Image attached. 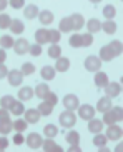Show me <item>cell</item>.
Masks as SVG:
<instances>
[{"instance_id": "44dd1931", "label": "cell", "mask_w": 123, "mask_h": 152, "mask_svg": "<svg viewBox=\"0 0 123 152\" xmlns=\"http://www.w3.org/2000/svg\"><path fill=\"white\" fill-rule=\"evenodd\" d=\"M98 54H100V55H98V58H100L101 62H110V60H113V58H115L113 52L110 50V47H108V45H105V47H101Z\"/></svg>"}, {"instance_id": "c3c4849f", "label": "cell", "mask_w": 123, "mask_h": 152, "mask_svg": "<svg viewBox=\"0 0 123 152\" xmlns=\"http://www.w3.org/2000/svg\"><path fill=\"white\" fill-rule=\"evenodd\" d=\"M9 5L15 10L23 9V7H25V0H9Z\"/></svg>"}, {"instance_id": "9c48e42d", "label": "cell", "mask_w": 123, "mask_h": 152, "mask_svg": "<svg viewBox=\"0 0 123 152\" xmlns=\"http://www.w3.org/2000/svg\"><path fill=\"white\" fill-rule=\"evenodd\" d=\"M122 127H120L118 125V122H116V124H110L108 125V129H106V139H108V140H120V139H122Z\"/></svg>"}, {"instance_id": "5bb4252c", "label": "cell", "mask_w": 123, "mask_h": 152, "mask_svg": "<svg viewBox=\"0 0 123 152\" xmlns=\"http://www.w3.org/2000/svg\"><path fill=\"white\" fill-rule=\"evenodd\" d=\"M38 12H40V9L35 4H30V5H25V7H23V15H25V18H28V20L37 18L38 17Z\"/></svg>"}, {"instance_id": "9a60e30c", "label": "cell", "mask_w": 123, "mask_h": 152, "mask_svg": "<svg viewBox=\"0 0 123 152\" xmlns=\"http://www.w3.org/2000/svg\"><path fill=\"white\" fill-rule=\"evenodd\" d=\"M93 80H95V85H97L98 89H103L106 84H108V75H106L105 72H101V70H97L95 72V77H93Z\"/></svg>"}, {"instance_id": "8992f818", "label": "cell", "mask_w": 123, "mask_h": 152, "mask_svg": "<svg viewBox=\"0 0 123 152\" xmlns=\"http://www.w3.org/2000/svg\"><path fill=\"white\" fill-rule=\"evenodd\" d=\"M7 80H9V84L12 85V87H20L22 82H23V74L20 70H17V69L9 70V74H7Z\"/></svg>"}, {"instance_id": "8fae6325", "label": "cell", "mask_w": 123, "mask_h": 152, "mask_svg": "<svg viewBox=\"0 0 123 152\" xmlns=\"http://www.w3.org/2000/svg\"><path fill=\"white\" fill-rule=\"evenodd\" d=\"M40 112L38 109H25V112H23V119H25L28 124H37V122L40 121Z\"/></svg>"}, {"instance_id": "bcb514c9", "label": "cell", "mask_w": 123, "mask_h": 152, "mask_svg": "<svg viewBox=\"0 0 123 152\" xmlns=\"http://www.w3.org/2000/svg\"><path fill=\"white\" fill-rule=\"evenodd\" d=\"M42 50H43V49H42V45L35 42L33 45H30V47H28V54L33 55V57H38V55H42Z\"/></svg>"}, {"instance_id": "d6986e66", "label": "cell", "mask_w": 123, "mask_h": 152, "mask_svg": "<svg viewBox=\"0 0 123 152\" xmlns=\"http://www.w3.org/2000/svg\"><path fill=\"white\" fill-rule=\"evenodd\" d=\"M70 20H72V25H73V30H82L85 27V18L82 14L70 15Z\"/></svg>"}, {"instance_id": "7a4b0ae2", "label": "cell", "mask_w": 123, "mask_h": 152, "mask_svg": "<svg viewBox=\"0 0 123 152\" xmlns=\"http://www.w3.org/2000/svg\"><path fill=\"white\" fill-rule=\"evenodd\" d=\"M58 121H60V125L62 127H65V129H72L75 124H77V115H75L73 110H63L58 115Z\"/></svg>"}, {"instance_id": "e575fe53", "label": "cell", "mask_w": 123, "mask_h": 152, "mask_svg": "<svg viewBox=\"0 0 123 152\" xmlns=\"http://www.w3.org/2000/svg\"><path fill=\"white\" fill-rule=\"evenodd\" d=\"M101 14H103V17H105L106 20H113L115 15H116V9H115L113 5H105Z\"/></svg>"}, {"instance_id": "d4e9b609", "label": "cell", "mask_w": 123, "mask_h": 152, "mask_svg": "<svg viewBox=\"0 0 123 152\" xmlns=\"http://www.w3.org/2000/svg\"><path fill=\"white\" fill-rule=\"evenodd\" d=\"M38 20L42 25H50L53 22V14L50 10H40L38 12Z\"/></svg>"}, {"instance_id": "4dcf8cb0", "label": "cell", "mask_w": 123, "mask_h": 152, "mask_svg": "<svg viewBox=\"0 0 123 152\" xmlns=\"http://www.w3.org/2000/svg\"><path fill=\"white\" fill-rule=\"evenodd\" d=\"M50 90V87H48V84L47 82H42V84H38L35 87V90H33V94L37 95L38 99H43L45 95H47V92Z\"/></svg>"}, {"instance_id": "6f0895ef", "label": "cell", "mask_w": 123, "mask_h": 152, "mask_svg": "<svg viewBox=\"0 0 123 152\" xmlns=\"http://www.w3.org/2000/svg\"><path fill=\"white\" fill-rule=\"evenodd\" d=\"M122 147H123L122 144H118V145H116V149H115V151H116V152H120V151H122Z\"/></svg>"}, {"instance_id": "680465c9", "label": "cell", "mask_w": 123, "mask_h": 152, "mask_svg": "<svg viewBox=\"0 0 123 152\" xmlns=\"http://www.w3.org/2000/svg\"><path fill=\"white\" fill-rule=\"evenodd\" d=\"M90 2H92V4H100L101 0H90Z\"/></svg>"}, {"instance_id": "5b68a950", "label": "cell", "mask_w": 123, "mask_h": 152, "mask_svg": "<svg viewBox=\"0 0 123 152\" xmlns=\"http://www.w3.org/2000/svg\"><path fill=\"white\" fill-rule=\"evenodd\" d=\"M83 65H85V69H87L88 72H93V74H95L97 70H100L101 60L98 58V55H88V57L85 58Z\"/></svg>"}, {"instance_id": "f1b7e54d", "label": "cell", "mask_w": 123, "mask_h": 152, "mask_svg": "<svg viewBox=\"0 0 123 152\" xmlns=\"http://www.w3.org/2000/svg\"><path fill=\"white\" fill-rule=\"evenodd\" d=\"M37 109H38L40 115H43V117L52 115V112H53V105H52V104H48V102H45V100H42V102H40V105Z\"/></svg>"}, {"instance_id": "3957f363", "label": "cell", "mask_w": 123, "mask_h": 152, "mask_svg": "<svg viewBox=\"0 0 123 152\" xmlns=\"http://www.w3.org/2000/svg\"><path fill=\"white\" fill-rule=\"evenodd\" d=\"M78 117L80 119H83V121H90V119H93L95 117V107L93 105H90V104H80L78 105Z\"/></svg>"}, {"instance_id": "ac0fdd59", "label": "cell", "mask_w": 123, "mask_h": 152, "mask_svg": "<svg viewBox=\"0 0 123 152\" xmlns=\"http://www.w3.org/2000/svg\"><path fill=\"white\" fill-rule=\"evenodd\" d=\"M55 70L57 72H67L68 69H70V58H67V57H58L57 58V62H55Z\"/></svg>"}, {"instance_id": "681fc988", "label": "cell", "mask_w": 123, "mask_h": 152, "mask_svg": "<svg viewBox=\"0 0 123 152\" xmlns=\"http://www.w3.org/2000/svg\"><path fill=\"white\" fill-rule=\"evenodd\" d=\"M23 142H25V137L22 135V132H17V134L13 135V144L15 145H22Z\"/></svg>"}, {"instance_id": "2e32d148", "label": "cell", "mask_w": 123, "mask_h": 152, "mask_svg": "<svg viewBox=\"0 0 123 152\" xmlns=\"http://www.w3.org/2000/svg\"><path fill=\"white\" fill-rule=\"evenodd\" d=\"M9 112L12 114V115H15V117H22L23 112H25V105H23L22 100H15V102L10 105Z\"/></svg>"}, {"instance_id": "484cf974", "label": "cell", "mask_w": 123, "mask_h": 152, "mask_svg": "<svg viewBox=\"0 0 123 152\" xmlns=\"http://www.w3.org/2000/svg\"><path fill=\"white\" fill-rule=\"evenodd\" d=\"M58 30H60L62 34H68V32L73 30V25H72L70 17H63V18H62L60 23H58Z\"/></svg>"}, {"instance_id": "f35d334b", "label": "cell", "mask_w": 123, "mask_h": 152, "mask_svg": "<svg viewBox=\"0 0 123 152\" xmlns=\"http://www.w3.org/2000/svg\"><path fill=\"white\" fill-rule=\"evenodd\" d=\"M106 142H108V139H106V135H105V134H101V132L95 134V137H93V145H95V147H101V145H106Z\"/></svg>"}, {"instance_id": "d6a6232c", "label": "cell", "mask_w": 123, "mask_h": 152, "mask_svg": "<svg viewBox=\"0 0 123 152\" xmlns=\"http://www.w3.org/2000/svg\"><path fill=\"white\" fill-rule=\"evenodd\" d=\"M65 140L70 144V145H73V144H78V142H80V134L77 132V130H68V132L65 134Z\"/></svg>"}, {"instance_id": "ba28073f", "label": "cell", "mask_w": 123, "mask_h": 152, "mask_svg": "<svg viewBox=\"0 0 123 152\" xmlns=\"http://www.w3.org/2000/svg\"><path fill=\"white\" fill-rule=\"evenodd\" d=\"M103 90H105L106 97H118L120 94H122V84L120 82H108V84L103 87Z\"/></svg>"}, {"instance_id": "b9f144b4", "label": "cell", "mask_w": 123, "mask_h": 152, "mask_svg": "<svg viewBox=\"0 0 123 152\" xmlns=\"http://www.w3.org/2000/svg\"><path fill=\"white\" fill-rule=\"evenodd\" d=\"M13 42H15V40H13L10 35H2V37H0V45H2V49H5V50L12 49Z\"/></svg>"}, {"instance_id": "f546056e", "label": "cell", "mask_w": 123, "mask_h": 152, "mask_svg": "<svg viewBox=\"0 0 123 152\" xmlns=\"http://www.w3.org/2000/svg\"><path fill=\"white\" fill-rule=\"evenodd\" d=\"M101 30L105 34H108V35H113L116 32V23L113 20H105V22H101Z\"/></svg>"}, {"instance_id": "f5cc1de1", "label": "cell", "mask_w": 123, "mask_h": 152, "mask_svg": "<svg viewBox=\"0 0 123 152\" xmlns=\"http://www.w3.org/2000/svg\"><path fill=\"white\" fill-rule=\"evenodd\" d=\"M10 117V112H9V109H4V107H0V121L2 119H9Z\"/></svg>"}, {"instance_id": "52a82bcc", "label": "cell", "mask_w": 123, "mask_h": 152, "mask_svg": "<svg viewBox=\"0 0 123 152\" xmlns=\"http://www.w3.org/2000/svg\"><path fill=\"white\" fill-rule=\"evenodd\" d=\"M80 105V99L77 97L75 94H67L65 97H63V107L67 109V110H77Z\"/></svg>"}, {"instance_id": "8d00e7d4", "label": "cell", "mask_w": 123, "mask_h": 152, "mask_svg": "<svg viewBox=\"0 0 123 152\" xmlns=\"http://www.w3.org/2000/svg\"><path fill=\"white\" fill-rule=\"evenodd\" d=\"M108 47H110V50L113 52V55H115V57H118V55H122L123 47H122V42H120V40H111L110 44H108Z\"/></svg>"}, {"instance_id": "9f6ffc18", "label": "cell", "mask_w": 123, "mask_h": 152, "mask_svg": "<svg viewBox=\"0 0 123 152\" xmlns=\"http://www.w3.org/2000/svg\"><path fill=\"white\" fill-rule=\"evenodd\" d=\"M7 5H9V0H0V12H4L7 9Z\"/></svg>"}, {"instance_id": "836d02e7", "label": "cell", "mask_w": 123, "mask_h": 152, "mask_svg": "<svg viewBox=\"0 0 123 152\" xmlns=\"http://www.w3.org/2000/svg\"><path fill=\"white\" fill-rule=\"evenodd\" d=\"M27 127H28V122H27L25 119H20V117H18L17 121H13V130H15V132H25Z\"/></svg>"}, {"instance_id": "74e56055", "label": "cell", "mask_w": 123, "mask_h": 152, "mask_svg": "<svg viewBox=\"0 0 123 152\" xmlns=\"http://www.w3.org/2000/svg\"><path fill=\"white\" fill-rule=\"evenodd\" d=\"M62 39V32L58 30V28H52V30H48V42L50 44H58Z\"/></svg>"}, {"instance_id": "6da1fadb", "label": "cell", "mask_w": 123, "mask_h": 152, "mask_svg": "<svg viewBox=\"0 0 123 152\" xmlns=\"http://www.w3.org/2000/svg\"><path fill=\"white\" fill-rule=\"evenodd\" d=\"M103 124L110 125V124H116V122L123 121V110L122 107H111L110 110L103 112Z\"/></svg>"}, {"instance_id": "4316f807", "label": "cell", "mask_w": 123, "mask_h": 152, "mask_svg": "<svg viewBox=\"0 0 123 152\" xmlns=\"http://www.w3.org/2000/svg\"><path fill=\"white\" fill-rule=\"evenodd\" d=\"M35 40H37V44H40V45L47 44V42H48V30H47V28H38V30L35 32Z\"/></svg>"}, {"instance_id": "277c9868", "label": "cell", "mask_w": 123, "mask_h": 152, "mask_svg": "<svg viewBox=\"0 0 123 152\" xmlns=\"http://www.w3.org/2000/svg\"><path fill=\"white\" fill-rule=\"evenodd\" d=\"M42 142H43V137L40 134H37V132H32V134H28L25 137V144L32 149V151L42 149Z\"/></svg>"}, {"instance_id": "ffe728a7", "label": "cell", "mask_w": 123, "mask_h": 152, "mask_svg": "<svg viewBox=\"0 0 123 152\" xmlns=\"http://www.w3.org/2000/svg\"><path fill=\"white\" fill-rule=\"evenodd\" d=\"M13 130V121L12 119H2L0 121V134L2 135H7V134H10Z\"/></svg>"}, {"instance_id": "60d3db41", "label": "cell", "mask_w": 123, "mask_h": 152, "mask_svg": "<svg viewBox=\"0 0 123 152\" xmlns=\"http://www.w3.org/2000/svg\"><path fill=\"white\" fill-rule=\"evenodd\" d=\"M68 44H70V47H73V49H80V47H82V34H73V35L68 39Z\"/></svg>"}, {"instance_id": "4fadbf2b", "label": "cell", "mask_w": 123, "mask_h": 152, "mask_svg": "<svg viewBox=\"0 0 123 152\" xmlns=\"http://www.w3.org/2000/svg\"><path fill=\"white\" fill-rule=\"evenodd\" d=\"M88 130L92 132V134H98V132H103V127H105V124H103V121H100V119H90L88 121Z\"/></svg>"}, {"instance_id": "ab89813d", "label": "cell", "mask_w": 123, "mask_h": 152, "mask_svg": "<svg viewBox=\"0 0 123 152\" xmlns=\"http://www.w3.org/2000/svg\"><path fill=\"white\" fill-rule=\"evenodd\" d=\"M20 72L23 74V77H27V75H33V74H35V65H33L32 62H25V64L22 65V67H20Z\"/></svg>"}, {"instance_id": "30bf717a", "label": "cell", "mask_w": 123, "mask_h": 152, "mask_svg": "<svg viewBox=\"0 0 123 152\" xmlns=\"http://www.w3.org/2000/svg\"><path fill=\"white\" fill-rule=\"evenodd\" d=\"M28 47H30L28 40H27V39H23V37H20L18 40L13 42V47H12V49L15 50V54H18V55H25V54H28Z\"/></svg>"}, {"instance_id": "7dc6e473", "label": "cell", "mask_w": 123, "mask_h": 152, "mask_svg": "<svg viewBox=\"0 0 123 152\" xmlns=\"http://www.w3.org/2000/svg\"><path fill=\"white\" fill-rule=\"evenodd\" d=\"M92 44H93V34H90V32L83 34L82 35V47H90Z\"/></svg>"}, {"instance_id": "7402d4cb", "label": "cell", "mask_w": 123, "mask_h": 152, "mask_svg": "<svg viewBox=\"0 0 123 152\" xmlns=\"http://www.w3.org/2000/svg\"><path fill=\"white\" fill-rule=\"evenodd\" d=\"M9 28L12 30V34L20 35V34H23V30H25V25H23L22 20H18V18H12V23H10Z\"/></svg>"}, {"instance_id": "1f68e13d", "label": "cell", "mask_w": 123, "mask_h": 152, "mask_svg": "<svg viewBox=\"0 0 123 152\" xmlns=\"http://www.w3.org/2000/svg\"><path fill=\"white\" fill-rule=\"evenodd\" d=\"M43 134H45V137H50V139L57 137L58 135V127L55 124H47L43 127Z\"/></svg>"}, {"instance_id": "db71d44e", "label": "cell", "mask_w": 123, "mask_h": 152, "mask_svg": "<svg viewBox=\"0 0 123 152\" xmlns=\"http://www.w3.org/2000/svg\"><path fill=\"white\" fill-rule=\"evenodd\" d=\"M5 60H7V52L5 49H0V64H5Z\"/></svg>"}, {"instance_id": "83f0119b", "label": "cell", "mask_w": 123, "mask_h": 152, "mask_svg": "<svg viewBox=\"0 0 123 152\" xmlns=\"http://www.w3.org/2000/svg\"><path fill=\"white\" fill-rule=\"evenodd\" d=\"M100 30H101V22L98 18H90L87 22V32L95 34V32H100Z\"/></svg>"}, {"instance_id": "f6af8a7d", "label": "cell", "mask_w": 123, "mask_h": 152, "mask_svg": "<svg viewBox=\"0 0 123 152\" xmlns=\"http://www.w3.org/2000/svg\"><path fill=\"white\" fill-rule=\"evenodd\" d=\"M42 100H45V102L52 104L53 107H55V105L58 104V97H57V94H53L52 90H48V92H47V95H45V97L42 99Z\"/></svg>"}, {"instance_id": "d590c367", "label": "cell", "mask_w": 123, "mask_h": 152, "mask_svg": "<svg viewBox=\"0 0 123 152\" xmlns=\"http://www.w3.org/2000/svg\"><path fill=\"white\" fill-rule=\"evenodd\" d=\"M47 54H48V57H52V58H55V60H57V58L62 55V47L58 44H52L48 47V52H47Z\"/></svg>"}, {"instance_id": "603a6c76", "label": "cell", "mask_w": 123, "mask_h": 152, "mask_svg": "<svg viewBox=\"0 0 123 152\" xmlns=\"http://www.w3.org/2000/svg\"><path fill=\"white\" fill-rule=\"evenodd\" d=\"M55 74H57L55 67H50V65H45V67H42V70H40V75H42L43 80H53V79H55Z\"/></svg>"}, {"instance_id": "7bdbcfd3", "label": "cell", "mask_w": 123, "mask_h": 152, "mask_svg": "<svg viewBox=\"0 0 123 152\" xmlns=\"http://www.w3.org/2000/svg\"><path fill=\"white\" fill-rule=\"evenodd\" d=\"M15 102V97L13 95H4V97L0 99V107L4 109H10V105Z\"/></svg>"}, {"instance_id": "cb8c5ba5", "label": "cell", "mask_w": 123, "mask_h": 152, "mask_svg": "<svg viewBox=\"0 0 123 152\" xmlns=\"http://www.w3.org/2000/svg\"><path fill=\"white\" fill-rule=\"evenodd\" d=\"M33 89L32 87H20L18 90V100H22V102H27V100H30L33 97Z\"/></svg>"}, {"instance_id": "11a10c76", "label": "cell", "mask_w": 123, "mask_h": 152, "mask_svg": "<svg viewBox=\"0 0 123 152\" xmlns=\"http://www.w3.org/2000/svg\"><path fill=\"white\" fill-rule=\"evenodd\" d=\"M80 151H82V149L78 147V144H73V145L68 147V152H80Z\"/></svg>"}, {"instance_id": "816d5d0a", "label": "cell", "mask_w": 123, "mask_h": 152, "mask_svg": "<svg viewBox=\"0 0 123 152\" xmlns=\"http://www.w3.org/2000/svg\"><path fill=\"white\" fill-rule=\"evenodd\" d=\"M7 74H9L7 65H5V64H0V80H2V79H5V77H7Z\"/></svg>"}, {"instance_id": "e0dca14e", "label": "cell", "mask_w": 123, "mask_h": 152, "mask_svg": "<svg viewBox=\"0 0 123 152\" xmlns=\"http://www.w3.org/2000/svg\"><path fill=\"white\" fill-rule=\"evenodd\" d=\"M42 149H43L45 152H62V147L57 145V142L50 137H47V140L42 142Z\"/></svg>"}, {"instance_id": "ee69618b", "label": "cell", "mask_w": 123, "mask_h": 152, "mask_svg": "<svg viewBox=\"0 0 123 152\" xmlns=\"http://www.w3.org/2000/svg\"><path fill=\"white\" fill-rule=\"evenodd\" d=\"M12 23V17L9 14H0V28H9Z\"/></svg>"}, {"instance_id": "7c38bea8", "label": "cell", "mask_w": 123, "mask_h": 152, "mask_svg": "<svg viewBox=\"0 0 123 152\" xmlns=\"http://www.w3.org/2000/svg\"><path fill=\"white\" fill-rule=\"evenodd\" d=\"M113 107V104H111V99L110 97H100L98 99V102H97V107H95V110H98V112H106V110H110V109Z\"/></svg>"}, {"instance_id": "f907efd6", "label": "cell", "mask_w": 123, "mask_h": 152, "mask_svg": "<svg viewBox=\"0 0 123 152\" xmlns=\"http://www.w3.org/2000/svg\"><path fill=\"white\" fill-rule=\"evenodd\" d=\"M7 147H9V139H7V135H2L0 137V152L5 151Z\"/></svg>"}]
</instances>
